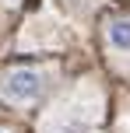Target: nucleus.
Returning <instances> with one entry per match:
<instances>
[{"label":"nucleus","mask_w":130,"mask_h":133,"mask_svg":"<svg viewBox=\"0 0 130 133\" xmlns=\"http://www.w3.org/2000/svg\"><path fill=\"white\" fill-rule=\"evenodd\" d=\"M42 88H46V77L35 66H18V70H7V77H4V95L18 105L35 102L42 95Z\"/></svg>","instance_id":"obj_1"},{"label":"nucleus","mask_w":130,"mask_h":133,"mask_svg":"<svg viewBox=\"0 0 130 133\" xmlns=\"http://www.w3.org/2000/svg\"><path fill=\"white\" fill-rule=\"evenodd\" d=\"M106 42L116 53H130V18H109L106 21Z\"/></svg>","instance_id":"obj_2"},{"label":"nucleus","mask_w":130,"mask_h":133,"mask_svg":"<svg viewBox=\"0 0 130 133\" xmlns=\"http://www.w3.org/2000/svg\"><path fill=\"white\" fill-rule=\"evenodd\" d=\"M4 4H11V7H14V4H21V0H4Z\"/></svg>","instance_id":"obj_3"},{"label":"nucleus","mask_w":130,"mask_h":133,"mask_svg":"<svg viewBox=\"0 0 130 133\" xmlns=\"http://www.w3.org/2000/svg\"><path fill=\"white\" fill-rule=\"evenodd\" d=\"M0 133H4V130H0Z\"/></svg>","instance_id":"obj_4"}]
</instances>
